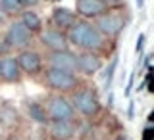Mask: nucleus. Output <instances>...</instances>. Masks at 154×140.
Listing matches in <instances>:
<instances>
[{
	"label": "nucleus",
	"mask_w": 154,
	"mask_h": 140,
	"mask_svg": "<svg viewBox=\"0 0 154 140\" xmlns=\"http://www.w3.org/2000/svg\"><path fill=\"white\" fill-rule=\"evenodd\" d=\"M67 42L81 48L83 52H94L104 44V37L93 21H75L67 33Z\"/></svg>",
	"instance_id": "obj_1"
},
{
	"label": "nucleus",
	"mask_w": 154,
	"mask_h": 140,
	"mask_svg": "<svg viewBox=\"0 0 154 140\" xmlns=\"http://www.w3.org/2000/svg\"><path fill=\"white\" fill-rule=\"evenodd\" d=\"M45 108H46L48 121H69V119H75V113H77L71 102L62 94L50 96Z\"/></svg>",
	"instance_id": "obj_2"
},
{
	"label": "nucleus",
	"mask_w": 154,
	"mask_h": 140,
	"mask_svg": "<svg viewBox=\"0 0 154 140\" xmlns=\"http://www.w3.org/2000/svg\"><path fill=\"white\" fill-rule=\"evenodd\" d=\"M45 81L52 90H58V92H69V90H75L79 86V79H77L75 73L54 69V67H48L46 69Z\"/></svg>",
	"instance_id": "obj_3"
},
{
	"label": "nucleus",
	"mask_w": 154,
	"mask_h": 140,
	"mask_svg": "<svg viewBox=\"0 0 154 140\" xmlns=\"http://www.w3.org/2000/svg\"><path fill=\"white\" fill-rule=\"evenodd\" d=\"M71 106H73L75 112H79L85 117H94L96 113L100 112V100L96 96L94 90L91 88H81L73 94V100H71Z\"/></svg>",
	"instance_id": "obj_4"
},
{
	"label": "nucleus",
	"mask_w": 154,
	"mask_h": 140,
	"mask_svg": "<svg viewBox=\"0 0 154 140\" xmlns=\"http://www.w3.org/2000/svg\"><path fill=\"white\" fill-rule=\"evenodd\" d=\"M33 40V33L23 25L21 21H12L6 31V44L10 48H16V50H25Z\"/></svg>",
	"instance_id": "obj_5"
},
{
	"label": "nucleus",
	"mask_w": 154,
	"mask_h": 140,
	"mask_svg": "<svg viewBox=\"0 0 154 140\" xmlns=\"http://www.w3.org/2000/svg\"><path fill=\"white\" fill-rule=\"evenodd\" d=\"M94 27L102 33V37H118L122 33V29L125 27V19L122 13L106 12L94 19Z\"/></svg>",
	"instance_id": "obj_6"
},
{
	"label": "nucleus",
	"mask_w": 154,
	"mask_h": 140,
	"mask_svg": "<svg viewBox=\"0 0 154 140\" xmlns=\"http://www.w3.org/2000/svg\"><path fill=\"white\" fill-rule=\"evenodd\" d=\"M48 65L54 67V69H62V71H71L75 73L77 71V54L67 48V50H58L52 52L48 56Z\"/></svg>",
	"instance_id": "obj_7"
},
{
	"label": "nucleus",
	"mask_w": 154,
	"mask_h": 140,
	"mask_svg": "<svg viewBox=\"0 0 154 140\" xmlns=\"http://www.w3.org/2000/svg\"><path fill=\"white\" fill-rule=\"evenodd\" d=\"M17 64H19V69H21V73H27V75H38L42 69V60H41V54L35 50H25L19 52V56L16 58Z\"/></svg>",
	"instance_id": "obj_8"
},
{
	"label": "nucleus",
	"mask_w": 154,
	"mask_h": 140,
	"mask_svg": "<svg viewBox=\"0 0 154 140\" xmlns=\"http://www.w3.org/2000/svg\"><path fill=\"white\" fill-rule=\"evenodd\" d=\"M102 65H104L102 58L98 54H94V52H81V54H77V71L87 77L96 75L102 69Z\"/></svg>",
	"instance_id": "obj_9"
},
{
	"label": "nucleus",
	"mask_w": 154,
	"mask_h": 140,
	"mask_svg": "<svg viewBox=\"0 0 154 140\" xmlns=\"http://www.w3.org/2000/svg\"><path fill=\"white\" fill-rule=\"evenodd\" d=\"M75 12L85 19H96L108 12L104 0H75Z\"/></svg>",
	"instance_id": "obj_10"
},
{
	"label": "nucleus",
	"mask_w": 154,
	"mask_h": 140,
	"mask_svg": "<svg viewBox=\"0 0 154 140\" xmlns=\"http://www.w3.org/2000/svg\"><path fill=\"white\" fill-rule=\"evenodd\" d=\"M41 42L42 46H46L48 50L58 52V50H67L69 42H67V35L60 29H46L41 35Z\"/></svg>",
	"instance_id": "obj_11"
},
{
	"label": "nucleus",
	"mask_w": 154,
	"mask_h": 140,
	"mask_svg": "<svg viewBox=\"0 0 154 140\" xmlns=\"http://www.w3.org/2000/svg\"><path fill=\"white\" fill-rule=\"evenodd\" d=\"M48 131L54 140H71L77 133L75 119L69 121H48Z\"/></svg>",
	"instance_id": "obj_12"
},
{
	"label": "nucleus",
	"mask_w": 154,
	"mask_h": 140,
	"mask_svg": "<svg viewBox=\"0 0 154 140\" xmlns=\"http://www.w3.org/2000/svg\"><path fill=\"white\" fill-rule=\"evenodd\" d=\"M0 79L6 83H19L21 81V69L16 58H2L0 60Z\"/></svg>",
	"instance_id": "obj_13"
},
{
	"label": "nucleus",
	"mask_w": 154,
	"mask_h": 140,
	"mask_svg": "<svg viewBox=\"0 0 154 140\" xmlns=\"http://www.w3.org/2000/svg\"><path fill=\"white\" fill-rule=\"evenodd\" d=\"M77 21L75 17V12H71V10L67 8H56L54 12H52V23L56 25V29H71V25Z\"/></svg>",
	"instance_id": "obj_14"
},
{
	"label": "nucleus",
	"mask_w": 154,
	"mask_h": 140,
	"mask_svg": "<svg viewBox=\"0 0 154 140\" xmlns=\"http://www.w3.org/2000/svg\"><path fill=\"white\" fill-rule=\"evenodd\" d=\"M19 21H21L31 33H38L42 29V19L38 17V13L33 12V10H23V12H21V19H19Z\"/></svg>",
	"instance_id": "obj_15"
},
{
	"label": "nucleus",
	"mask_w": 154,
	"mask_h": 140,
	"mask_svg": "<svg viewBox=\"0 0 154 140\" xmlns=\"http://www.w3.org/2000/svg\"><path fill=\"white\" fill-rule=\"evenodd\" d=\"M27 112H29V115H31L33 121H37V123H41V125H46V123H48L46 108H45L42 104H38V102H31V104L27 106Z\"/></svg>",
	"instance_id": "obj_16"
},
{
	"label": "nucleus",
	"mask_w": 154,
	"mask_h": 140,
	"mask_svg": "<svg viewBox=\"0 0 154 140\" xmlns=\"http://www.w3.org/2000/svg\"><path fill=\"white\" fill-rule=\"evenodd\" d=\"M25 6H27L25 0H0L2 13H21Z\"/></svg>",
	"instance_id": "obj_17"
},
{
	"label": "nucleus",
	"mask_w": 154,
	"mask_h": 140,
	"mask_svg": "<svg viewBox=\"0 0 154 140\" xmlns=\"http://www.w3.org/2000/svg\"><path fill=\"white\" fill-rule=\"evenodd\" d=\"M17 121V112L12 108V106H2L0 108V125H12V123H16Z\"/></svg>",
	"instance_id": "obj_18"
},
{
	"label": "nucleus",
	"mask_w": 154,
	"mask_h": 140,
	"mask_svg": "<svg viewBox=\"0 0 154 140\" xmlns=\"http://www.w3.org/2000/svg\"><path fill=\"white\" fill-rule=\"evenodd\" d=\"M116 65H118V58L110 64V67H108V77H106V88L110 86V83H112V75H114V69H116Z\"/></svg>",
	"instance_id": "obj_19"
},
{
	"label": "nucleus",
	"mask_w": 154,
	"mask_h": 140,
	"mask_svg": "<svg viewBox=\"0 0 154 140\" xmlns=\"http://www.w3.org/2000/svg\"><path fill=\"white\" fill-rule=\"evenodd\" d=\"M143 4H144V0H137V6L139 8H143Z\"/></svg>",
	"instance_id": "obj_20"
},
{
	"label": "nucleus",
	"mask_w": 154,
	"mask_h": 140,
	"mask_svg": "<svg viewBox=\"0 0 154 140\" xmlns=\"http://www.w3.org/2000/svg\"><path fill=\"white\" fill-rule=\"evenodd\" d=\"M10 140H21V138H17V136H12V138H10Z\"/></svg>",
	"instance_id": "obj_21"
},
{
	"label": "nucleus",
	"mask_w": 154,
	"mask_h": 140,
	"mask_svg": "<svg viewBox=\"0 0 154 140\" xmlns=\"http://www.w3.org/2000/svg\"><path fill=\"white\" fill-rule=\"evenodd\" d=\"M116 140H127V138H123V136H118V138H116Z\"/></svg>",
	"instance_id": "obj_22"
},
{
	"label": "nucleus",
	"mask_w": 154,
	"mask_h": 140,
	"mask_svg": "<svg viewBox=\"0 0 154 140\" xmlns=\"http://www.w3.org/2000/svg\"><path fill=\"white\" fill-rule=\"evenodd\" d=\"M0 138H2V125H0Z\"/></svg>",
	"instance_id": "obj_23"
}]
</instances>
